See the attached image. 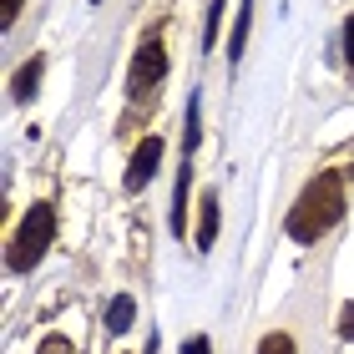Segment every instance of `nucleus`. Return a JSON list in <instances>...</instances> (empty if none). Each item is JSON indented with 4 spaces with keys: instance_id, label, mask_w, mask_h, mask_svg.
Masks as SVG:
<instances>
[{
    "instance_id": "0eeeda50",
    "label": "nucleus",
    "mask_w": 354,
    "mask_h": 354,
    "mask_svg": "<svg viewBox=\"0 0 354 354\" xmlns=\"http://www.w3.org/2000/svg\"><path fill=\"white\" fill-rule=\"evenodd\" d=\"M132 314H137V304L127 299V294H122V299H111V309H106V329H111V334H127V329H132Z\"/></svg>"
},
{
    "instance_id": "39448f33",
    "label": "nucleus",
    "mask_w": 354,
    "mask_h": 354,
    "mask_svg": "<svg viewBox=\"0 0 354 354\" xmlns=\"http://www.w3.org/2000/svg\"><path fill=\"white\" fill-rule=\"evenodd\" d=\"M41 71H46V56H30L21 71H15V102H30V96H36V86H41Z\"/></svg>"
},
{
    "instance_id": "423d86ee",
    "label": "nucleus",
    "mask_w": 354,
    "mask_h": 354,
    "mask_svg": "<svg viewBox=\"0 0 354 354\" xmlns=\"http://www.w3.org/2000/svg\"><path fill=\"white\" fill-rule=\"evenodd\" d=\"M218 238V192H203V228H198V248H213Z\"/></svg>"
},
{
    "instance_id": "1a4fd4ad",
    "label": "nucleus",
    "mask_w": 354,
    "mask_h": 354,
    "mask_svg": "<svg viewBox=\"0 0 354 354\" xmlns=\"http://www.w3.org/2000/svg\"><path fill=\"white\" fill-rule=\"evenodd\" d=\"M259 354H294V339H288V334H263Z\"/></svg>"
},
{
    "instance_id": "f8f14e48",
    "label": "nucleus",
    "mask_w": 354,
    "mask_h": 354,
    "mask_svg": "<svg viewBox=\"0 0 354 354\" xmlns=\"http://www.w3.org/2000/svg\"><path fill=\"white\" fill-rule=\"evenodd\" d=\"M183 354H213V344H207V339H203V334H192V339L183 344Z\"/></svg>"
},
{
    "instance_id": "9d476101",
    "label": "nucleus",
    "mask_w": 354,
    "mask_h": 354,
    "mask_svg": "<svg viewBox=\"0 0 354 354\" xmlns=\"http://www.w3.org/2000/svg\"><path fill=\"white\" fill-rule=\"evenodd\" d=\"M36 354H71V339H66V334H51V339H46Z\"/></svg>"
},
{
    "instance_id": "7ed1b4c3",
    "label": "nucleus",
    "mask_w": 354,
    "mask_h": 354,
    "mask_svg": "<svg viewBox=\"0 0 354 354\" xmlns=\"http://www.w3.org/2000/svg\"><path fill=\"white\" fill-rule=\"evenodd\" d=\"M162 76H167V46L152 30V36H142L137 56H132V71H127V91H132V102H147V96L162 86Z\"/></svg>"
},
{
    "instance_id": "f257e3e1",
    "label": "nucleus",
    "mask_w": 354,
    "mask_h": 354,
    "mask_svg": "<svg viewBox=\"0 0 354 354\" xmlns=\"http://www.w3.org/2000/svg\"><path fill=\"white\" fill-rule=\"evenodd\" d=\"M339 218H344V177L319 172L314 183L299 192V203L288 207V238H294V243H314V238H324Z\"/></svg>"
},
{
    "instance_id": "20e7f679",
    "label": "nucleus",
    "mask_w": 354,
    "mask_h": 354,
    "mask_svg": "<svg viewBox=\"0 0 354 354\" xmlns=\"http://www.w3.org/2000/svg\"><path fill=\"white\" fill-rule=\"evenodd\" d=\"M157 162H162V137H147L142 147L132 152V162H127V187H147L152 183V172H157Z\"/></svg>"
},
{
    "instance_id": "6e6552de",
    "label": "nucleus",
    "mask_w": 354,
    "mask_h": 354,
    "mask_svg": "<svg viewBox=\"0 0 354 354\" xmlns=\"http://www.w3.org/2000/svg\"><path fill=\"white\" fill-rule=\"evenodd\" d=\"M248 6H253V0H243V10H238V26H233V41H228V56H233V61L243 56V41H248V15H253Z\"/></svg>"
},
{
    "instance_id": "ddd939ff",
    "label": "nucleus",
    "mask_w": 354,
    "mask_h": 354,
    "mask_svg": "<svg viewBox=\"0 0 354 354\" xmlns=\"http://www.w3.org/2000/svg\"><path fill=\"white\" fill-rule=\"evenodd\" d=\"M344 56H349V66H354V15L344 21Z\"/></svg>"
},
{
    "instance_id": "9b49d317",
    "label": "nucleus",
    "mask_w": 354,
    "mask_h": 354,
    "mask_svg": "<svg viewBox=\"0 0 354 354\" xmlns=\"http://www.w3.org/2000/svg\"><path fill=\"white\" fill-rule=\"evenodd\" d=\"M339 339H354V304L339 309Z\"/></svg>"
},
{
    "instance_id": "4468645a",
    "label": "nucleus",
    "mask_w": 354,
    "mask_h": 354,
    "mask_svg": "<svg viewBox=\"0 0 354 354\" xmlns=\"http://www.w3.org/2000/svg\"><path fill=\"white\" fill-rule=\"evenodd\" d=\"M15 15H21V0H6V26H15Z\"/></svg>"
},
{
    "instance_id": "f03ea898",
    "label": "nucleus",
    "mask_w": 354,
    "mask_h": 354,
    "mask_svg": "<svg viewBox=\"0 0 354 354\" xmlns=\"http://www.w3.org/2000/svg\"><path fill=\"white\" fill-rule=\"evenodd\" d=\"M51 238H56V213H51V203H36V207L21 218V228H15V238H10V259H6V263H10L15 273H30V268L46 259Z\"/></svg>"
}]
</instances>
